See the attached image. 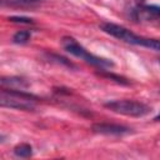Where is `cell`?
Here are the masks:
<instances>
[{"label":"cell","instance_id":"6da1fadb","mask_svg":"<svg viewBox=\"0 0 160 160\" xmlns=\"http://www.w3.org/2000/svg\"><path fill=\"white\" fill-rule=\"evenodd\" d=\"M101 30L119 40L128 42V44L145 46V48H149L155 51H159V49H160V42L158 39H149V38L139 36V35L134 34L132 31H130L129 29H126L121 25H118V24L104 22V24H101Z\"/></svg>","mask_w":160,"mask_h":160},{"label":"cell","instance_id":"7a4b0ae2","mask_svg":"<svg viewBox=\"0 0 160 160\" xmlns=\"http://www.w3.org/2000/svg\"><path fill=\"white\" fill-rule=\"evenodd\" d=\"M36 100L38 98L35 95L25 92L24 90H15V89L0 90V106L1 108L30 111L35 109Z\"/></svg>","mask_w":160,"mask_h":160},{"label":"cell","instance_id":"3957f363","mask_svg":"<svg viewBox=\"0 0 160 160\" xmlns=\"http://www.w3.org/2000/svg\"><path fill=\"white\" fill-rule=\"evenodd\" d=\"M61 44H62V48L68 52H70L71 55L85 60L86 62H89L91 65H95V66H99V68H110V66L114 65V62L111 60H108V59H104V58H99L96 55H92V54L88 52V50L84 46H81L74 38L64 36L62 40H61Z\"/></svg>","mask_w":160,"mask_h":160},{"label":"cell","instance_id":"277c9868","mask_svg":"<svg viewBox=\"0 0 160 160\" xmlns=\"http://www.w3.org/2000/svg\"><path fill=\"white\" fill-rule=\"evenodd\" d=\"M104 106L114 112L126 115V116H144L150 111V108L142 102L134 100H112L104 104Z\"/></svg>","mask_w":160,"mask_h":160},{"label":"cell","instance_id":"5b68a950","mask_svg":"<svg viewBox=\"0 0 160 160\" xmlns=\"http://www.w3.org/2000/svg\"><path fill=\"white\" fill-rule=\"evenodd\" d=\"M92 130L99 134L104 135H124L129 134L131 129L124 126V125H118V124H109V122H98L92 125Z\"/></svg>","mask_w":160,"mask_h":160},{"label":"cell","instance_id":"8992f818","mask_svg":"<svg viewBox=\"0 0 160 160\" xmlns=\"http://www.w3.org/2000/svg\"><path fill=\"white\" fill-rule=\"evenodd\" d=\"M0 86L6 89H15V90H24L29 86V82L18 76H0Z\"/></svg>","mask_w":160,"mask_h":160},{"label":"cell","instance_id":"52a82bcc","mask_svg":"<svg viewBox=\"0 0 160 160\" xmlns=\"http://www.w3.org/2000/svg\"><path fill=\"white\" fill-rule=\"evenodd\" d=\"M14 154L19 158H29L32 155V148L29 144H20L14 148Z\"/></svg>","mask_w":160,"mask_h":160},{"label":"cell","instance_id":"ba28073f","mask_svg":"<svg viewBox=\"0 0 160 160\" xmlns=\"http://www.w3.org/2000/svg\"><path fill=\"white\" fill-rule=\"evenodd\" d=\"M98 75H100V76H102V78H108V79H110V80H112V81H115V82H118V84H121V85H129V84H130L128 79H125V78H122V76H120V75H116V74H114V72L100 71V72H98Z\"/></svg>","mask_w":160,"mask_h":160},{"label":"cell","instance_id":"9c48e42d","mask_svg":"<svg viewBox=\"0 0 160 160\" xmlns=\"http://www.w3.org/2000/svg\"><path fill=\"white\" fill-rule=\"evenodd\" d=\"M30 36H31L30 31H28V30H20V31H18L12 36V41L15 44H26L29 41Z\"/></svg>","mask_w":160,"mask_h":160},{"label":"cell","instance_id":"30bf717a","mask_svg":"<svg viewBox=\"0 0 160 160\" xmlns=\"http://www.w3.org/2000/svg\"><path fill=\"white\" fill-rule=\"evenodd\" d=\"M42 0H0V5L1 4H10V5H20V6H25V5H34L38 2H41Z\"/></svg>","mask_w":160,"mask_h":160},{"label":"cell","instance_id":"8fae6325","mask_svg":"<svg viewBox=\"0 0 160 160\" xmlns=\"http://www.w3.org/2000/svg\"><path fill=\"white\" fill-rule=\"evenodd\" d=\"M48 56H49L50 60H52V61H55V62H58V64L66 65L68 68H76L71 61H69L68 59H65V58H62V56H59V55H55V54H48Z\"/></svg>","mask_w":160,"mask_h":160},{"label":"cell","instance_id":"7c38bea8","mask_svg":"<svg viewBox=\"0 0 160 160\" xmlns=\"http://www.w3.org/2000/svg\"><path fill=\"white\" fill-rule=\"evenodd\" d=\"M9 21L11 22H18V24H32V19L25 18V16H10Z\"/></svg>","mask_w":160,"mask_h":160}]
</instances>
